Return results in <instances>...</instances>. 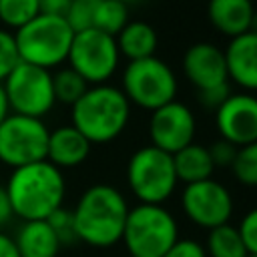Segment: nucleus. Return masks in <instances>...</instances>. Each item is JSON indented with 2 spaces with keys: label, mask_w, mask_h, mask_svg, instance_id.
<instances>
[{
  "label": "nucleus",
  "mask_w": 257,
  "mask_h": 257,
  "mask_svg": "<svg viewBox=\"0 0 257 257\" xmlns=\"http://www.w3.org/2000/svg\"><path fill=\"white\" fill-rule=\"evenodd\" d=\"M12 219H14V213H12L8 195H6V191H4V185H0V231H4V227H6Z\"/></svg>",
  "instance_id": "obj_33"
},
{
  "label": "nucleus",
  "mask_w": 257,
  "mask_h": 257,
  "mask_svg": "<svg viewBox=\"0 0 257 257\" xmlns=\"http://www.w3.org/2000/svg\"><path fill=\"white\" fill-rule=\"evenodd\" d=\"M128 20H131V14H128V6L124 2H120V0H96L94 20H92L94 30L116 36Z\"/></svg>",
  "instance_id": "obj_22"
},
{
  "label": "nucleus",
  "mask_w": 257,
  "mask_h": 257,
  "mask_svg": "<svg viewBox=\"0 0 257 257\" xmlns=\"http://www.w3.org/2000/svg\"><path fill=\"white\" fill-rule=\"evenodd\" d=\"M18 62H20V58L16 52L14 34L6 28H0V84Z\"/></svg>",
  "instance_id": "obj_28"
},
{
  "label": "nucleus",
  "mask_w": 257,
  "mask_h": 257,
  "mask_svg": "<svg viewBox=\"0 0 257 257\" xmlns=\"http://www.w3.org/2000/svg\"><path fill=\"white\" fill-rule=\"evenodd\" d=\"M10 114V110H8V104H6V96H4V90H2V86H0V122L6 118Z\"/></svg>",
  "instance_id": "obj_36"
},
{
  "label": "nucleus",
  "mask_w": 257,
  "mask_h": 257,
  "mask_svg": "<svg viewBox=\"0 0 257 257\" xmlns=\"http://www.w3.org/2000/svg\"><path fill=\"white\" fill-rule=\"evenodd\" d=\"M247 257H257V255H247Z\"/></svg>",
  "instance_id": "obj_38"
},
{
  "label": "nucleus",
  "mask_w": 257,
  "mask_h": 257,
  "mask_svg": "<svg viewBox=\"0 0 257 257\" xmlns=\"http://www.w3.org/2000/svg\"><path fill=\"white\" fill-rule=\"evenodd\" d=\"M0 167H2V165H0Z\"/></svg>",
  "instance_id": "obj_40"
},
{
  "label": "nucleus",
  "mask_w": 257,
  "mask_h": 257,
  "mask_svg": "<svg viewBox=\"0 0 257 257\" xmlns=\"http://www.w3.org/2000/svg\"><path fill=\"white\" fill-rule=\"evenodd\" d=\"M40 12L44 14H64L70 0H36Z\"/></svg>",
  "instance_id": "obj_34"
},
{
  "label": "nucleus",
  "mask_w": 257,
  "mask_h": 257,
  "mask_svg": "<svg viewBox=\"0 0 257 257\" xmlns=\"http://www.w3.org/2000/svg\"><path fill=\"white\" fill-rule=\"evenodd\" d=\"M0 257H20L16 251L14 239L4 231H0Z\"/></svg>",
  "instance_id": "obj_35"
},
{
  "label": "nucleus",
  "mask_w": 257,
  "mask_h": 257,
  "mask_svg": "<svg viewBox=\"0 0 257 257\" xmlns=\"http://www.w3.org/2000/svg\"><path fill=\"white\" fill-rule=\"evenodd\" d=\"M229 169L241 185L255 187L257 185V143L239 147Z\"/></svg>",
  "instance_id": "obj_25"
},
{
  "label": "nucleus",
  "mask_w": 257,
  "mask_h": 257,
  "mask_svg": "<svg viewBox=\"0 0 257 257\" xmlns=\"http://www.w3.org/2000/svg\"><path fill=\"white\" fill-rule=\"evenodd\" d=\"M207 149H209L213 167L217 169V167H231V163H233V159H235L239 147H235L233 143H229V141H225V139H219V141H215V143H213L211 147H207Z\"/></svg>",
  "instance_id": "obj_30"
},
{
  "label": "nucleus",
  "mask_w": 257,
  "mask_h": 257,
  "mask_svg": "<svg viewBox=\"0 0 257 257\" xmlns=\"http://www.w3.org/2000/svg\"><path fill=\"white\" fill-rule=\"evenodd\" d=\"M126 257H131V255H126Z\"/></svg>",
  "instance_id": "obj_39"
},
{
  "label": "nucleus",
  "mask_w": 257,
  "mask_h": 257,
  "mask_svg": "<svg viewBox=\"0 0 257 257\" xmlns=\"http://www.w3.org/2000/svg\"><path fill=\"white\" fill-rule=\"evenodd\" d=\"M114 40H116L120 58H126V62L155 56L159 46L157 30L145 20H128L122 26V30L114 36Z\"/></svg>",
  "instance_id": "obj_19"
},
{
  "label": "nucleus",
  "mask_w": 257,
  "mask_h": 257,
  "mask_svg": "<svg viewBox=\"0 0 257 257\" xmlns=\"http://www.w3.org/2000/svg\"><path fill=\"white\" fill-rule=\"evenodd\" d=\"M181 209L193 225L209 231L229 223L233 217L235 205H233L231 191L223 183L211 177V179L189 183L183 187Z\"/></svg>",
  "instance_id": "obj_11"
},
{
  "label": "nucleus",
  "mask_w": 257,
  "mask_h": 257,
  "mask_svg": "<svg viewBox=\"0 0 257 257\" xmlns=\"http://www.w3.org/2000/svg\"><path fill=\"white\" fill-rule=\"evenodd\" d=\"M203 247H205L207 257H247V255H251V253H247L245 245L241 243L237 227L231 223L209 229Z\"/></svg>",
  "instance_id": "obj_21"
},
{
  "label": "nucleus",
  "mask_w": 257,
  "mask_h": 257,
  "mask_svg": "<svg viewBox=\"0 0 257 257\" xmlns=\"http://www.w3.org/2000/svg\"><path fill=\"white\" fill-rule=\"evenodd\" d=\"M179 239V223L165 205L139 203L128 209L120 241L131 257H163Z\"/></svg>",
  "instance_id": "obj_5"
},
{
  "label": "nucleus",
  "mask_w": 257,
  "mask_h": 257,
  "mask_svg": "<svg viewBox=\"0 0 257 257\" xmlns=\"http://www.w3.org/2000/svg\"><path fill=\"white\" fill-rule=\"evenodd\" d=\"M46 223L56 233V237H58V241L62 245H70V243L76 241V237H74V223H72V211L64 209V205L58 207L56 211H52L48 215Z\"/></svg>",
  "instance_id": "obj_27"
},
{
  "label": "nucleus",
  "mask_w": 257,
  "mask_h": 257,
  "mask_svg": "<svg viewBox=\"0 0 257 257\" xmlns=\"http://www.w3.org/2000/svg\"><path fill=\"white\" fill-rule=\"evenodd\" d=\"M8 110L14 114L44 118L56 104L52 88V72L18 62L2 80Z\"/></svg>",
  "instance_id": "obj_9"
},
{
  "label": "nucleus",
  "mask_w": 257,
  "mask_h": 257,
  "mask_svg": "<svg viewBox=\"0 0 257 257\" xmlns=\"http://www.w3.org/2000/svg\"><path fill=\"white\" fill-rule=\"evenodd\" d=\"M50 128L42 118L10 112L0 122V165L18 169L46 159Z\"/></svg>",
  "instance_id": "obj_10"
},
{
  "label": "nucleus",
  "mask_w": 257,
  "mask_h": 257,
  "mask_svg": "<svg viewBox=\"0 0 257 257\" xmlns=\"http://www.w3.org/2000/svg\"><path fill=\"white\" fill-rule=\"evenodd\" d=\"M12 239L20 257H58L62 249V243L58 241L46 219L22 221Z\"/></svg>",
  "instance_id": "obj_18"
},
{
  "label": "nucleus",
  "mask_w": 257,
  "mask_h": 257,
  "mask_svg": "<svg viewBox=\"0 0 257 257\" xmlns=\"http://www.w3.org/2000/svg\"><path fill=\"white\" fill-rule=\"evenodd\" d=\"M14 34V44L20 62L54 70L66 62L68 48L72 42V28L62 14H44L40 12L30 22L20 26Z\"/></svg>",
  "instance_id": "obj_4"
},
{
  "label": "nucleus",
  "mask_w": 257,
  "mask_h": 257,
  "mask_svg": "<svg viewBox=\"0 0 257 257\" xmlns=\"http://www.w3.org/2000/svg\"><path fill=\"white\" fill-rule=\"evenodd\" d=\"M118 64L120 52L116 48L114 36L94 28L74 32L66 56V66L82 76L88 86L106 84L116 74Z\"/></svg>",
  "instance_id": "obj_8"
},
{
  "label": "nucleus",
  "mask_w": 257,
  "mask_h": 257,
  "mask_svg": "<svg viewBox=\"0 0 257 257\" xmlns=\"http://www.w3.org/2000/svg\"><path fill=\"white\" fill-rule=\"evenodd\" d=\"M122 94L131 106L143 110H155L177 98L179 80L175 70L159 56H147L141 60H128L120 74Z\"/></svg>",
  "instance_id": "obj_6"
},
{
  "label": "nucleus",
  "mask_w": 257,
  "mask_h": 257,
  "mask_svg": "<svg viewBox=\"0 0 257 257\" xmlns=\"http://www.w3.org/2000/svg\"><path fill=\"white\" fill-rule=\"evenodd\" d=\"M40 14L36 0H0V24L14 32Z\"/></svg>",
  "instance_id": "obj_24"
},
{
  "label": "nucleus",
  "mask_w": 257,
  "mask_h": 257,
  "mask_svg": "<svg viewBox=\"0 0 257 257\" xmlns=\"http://www.w3.org/2000/svg\"><path fill=\"white\" fill-rule=\"evenodd\" d=\"M195 133H197V120L189 104L175 98L151 110L149 137L153 147L169 155H175L183 147L195 143Z\"/></svg>",
  "instance_id": "obj_12"
},
{
  "label": "nucleus",
  "mask_w": 257,
  "mask_h": 257,
  "mask_svg": "<svg viewBox=\"0 0 257 257\" xmlns=\"http://www.w3.org/2000/svg\"><path fill=\"white\" fill-rule=\"evenodd\" d=\"M163 257H207L205 247L195 239H177Z\"/></svg>",
  "instance_id": "obj_31"
},
{
  "label": "nucleus",
  "mask_w": 257,
  "mask_h": 257,
  "mask_svg": "<svg viewBox=\"0 0 257 257\" xmlns=\"http://www.w3.org/2000/svg\"><path fill=\"white\" fill-rule=\"evenodd\" d=\"M4 191L8 195L14 217L20 221H42L62 207L66 197L64 171L52 163L38 161L12 169Z\"/></svg>",
  "instance_id": "obj_2"
},
{
  "label": "nucleus",
  "mask_w": 257,
  "mask_h": 257,
  "mask_svg": "<svg viewBox=\"0 0 257 257\" xmlns=\"http://www.w3.org/2000/svg\"><path fill=\"white\" fill-rule=\"evenodd\" d=\"M120 2H124L126 6H131V4H139V2H143V0H120Z\"/></svg>",
  "instance_id": "obj_37"
},
{
  "label": "nucleus",
  "mask_w": 257,
  "mask_h": 257,
  "mask_svg": "<svg viewBox=\"0 0 257 257\" xmlns=\"http://www.w3.org/2000/svg\"><path fill=\"white\" fill-rule=\"evenodd\" d=\"M126 197L108 183H94L82 191L72 211L74 237L84 245L106 249L120 241L128 215Z\"/></svg>",
  "instance_id": "obj_1"
},
{
  "label": "nucleus",
  "mask_w": 257,
  "mask_h": 257,
  "mask_svg": "<svg viewBox=\"0 0 257 257\" xmlns=\"http://www.w3.org/2000/svg\"><path fill=\"white\" fill-rule=\"evenodd\" d=\"M96 0H70L64 10V20L72 28V32H82L92 28Z\"/></svg>",
  "instance_id": "obj_26"
},
{
  "label": "nucleus",
  "mask_w": 257,
  "mask_h": 257,
  "mask_svg": "<svg viewBox=\"0 0 257 257\" xmlns=\"http://www.w3.org/2000/svg\"><path fill=\"white\" fill-rule=\"evenodd\" d=\"M215 126L221 139L235 147L257 143V98L251 92H231L215 108Z\"/></svg>",
  "instance_id": "obj_13"
},
{
  "label": "nucleus",
  "mask_w": 257,
  "mask_h": 257,
  "mask_svg": "<svg viewBox=\"0 0 257 257\" xmlns=\"http://www.w3.org/2000/svg\"><path fill=\"white\" fill-rule=\"evenodd\" d=\"M229 94H231L229 84H223V86H217V88H209V90H201V92H197L199 102H201L205 108H211V110H215V108H217Z\"/></svg>",
  "instance_id": "obj_32"
},
{
  "label": "nucleus",
  "mask_w": 257,
  "mask_h": 257,
  "mask_svg": "<svg viewBox=\"0 0 257 257\" xmlns=\"http://www.w3.org/2000/svg\"><path fill=\"white\" fill-rule=\"evenodd\" d=\"M131 120V102L114 84H94L70 106V124L90 145H106L118 139Z\"/></svg>",
  "instance_id": "obj_3"
},
{
  "label": "nucleus",
  "mask_w": 257,
  "mask_h": 257,
  "mask_svg": "<svg viewBox=\"0 0 257 257\" xmlns=\"http://www.w3.org/2000/svg\"><path fill=\"white\" fill-rule=\"evenodd\" d=\"M181 66L185 78L197 88V92L229 84L223 50L211 42L191 44L183 54Z\"/></svg>",
  "instance_id": "obj_14"
},
{
  "label": "nucleus",
  "mask_w": 257,
  "mask_h": 257,
  "mask_svg": "<svg viewBox=\"0 0 257 257\" xmlns=\"http://www.w3.org/2000/svg\"><path fill=\"white\" fill-rule=\"evenodd\" d=\"M52 88L56 102L72 106L88 88L82 76H78L70 66H60L56 72H52Z\"/></svg>",
  "instance_id": "obj_23"
},
{
  "label": "nucleus",
  "mask_w": 257,
  "mask_h": 257,
  "mask_svg": "<svg viewBox=\"0 0 257 257\" xmlns=\"http://www.w3.org/2000/svg\"><path fill=\"white\" fill-rule=\"evenodd\" d=\"M207 18L219 34L233 38L253 30L255 8L251 0H209Z\"/></svg>",
  "instance_id": "obj_17"
},
{
  "label": "nucleus",
  "mask_w": 257,
  "mask_h": 257,
  "mask_svg": "<svg viewBox=\"0 0 257 257\" xmlns=\"http://www.w3.org/2000/svg\"><path fill=\"white\" fill-rule=\"evenodd\" d=\"M126 183L139 203L165 205L179 185L173 155L153 145L137 149L126 163Z\"/></svg>",
  "instance_id": "obj_7"
},
{
  "label": "nucleus",
  "mask_w": 257,
  "mask_h": 257,
  "mask_svg": "<svg viewBox=\"0 0 257 257\" xmlns=\"http://www.w3.org/2000/svg\"><path fill=\"white\" fill-rule=\"evenodd\" d=\"M237 233H239V239L245 245L247 253L257 255V211L255 209H251L243 215L241 223L237 225Z\"/></svg>",
  "instance_id": "obj_29"
},
{
  "label": "nucleus",
  "mask_w": 257,
  "mask_h": 257,
  "mask_svg": "<svg viewBox=\"0 0 257 257\" xmlns=\"http://www.w3.org/2000/svg\"><path fill=\"white\" fill-rule=\"evenodd\" d=\"M173 167L177 181L183 185L211 179L215 173L209 149L199 143H191L173 155Z\"/></svg>",
  "instance_id": "obj_20"
},
{
  "label": "nucleus",
  "mask_w": 257,
  "mask_h": 257,
  "mask_svg": "<svg viewBox=\"0 0 257 257\" xmlns=\"http://www.w3.org/2000/svg\"><path fill=\"white\" fill-rule=\"evenodd\" d=\"M223 60L229 82H235L245 92L257 86V34L253 30L229 38Z\"/></svg>",
  "instance_id": "obj_15"
},
{
  "label": "nucleus",
  "mask_w": 257,
  "mask_h": 257,
  "mask_svg": "<svg viewBox=\"0 0 257 257\" xmlns=\"http://www.w3.org/2000/svg\"><path fill=\"white\" fill-rule=\"evenodd\" d=\"M90 147L92 145L86 141V137L78 133L72 124H62L52 128L48 135L46 161L60 171L74 169L88 159Z\"/></svg>",
  "instance_id": "obj_16"
}]
</instances>
